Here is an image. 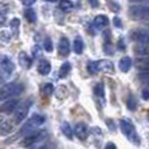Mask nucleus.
<instances>
[{
  "mask_svg": "<svg viewBox=\"0 0 149 149\" xmlns=\"http://www.w3.org/2000/svg\"><path fill=\"white\" fill-rule=\"evenodd\" d=\"M131 65H132V59L130 56H124L119 60V70L122 72H128Z\"/></svg>",
  "mask_w": 149,
  "mask_h": 149,
  "instance_id": "obj_17",
  "label": "nucleus"
},
{
  "mask_svg": "<svg viewBox=\"0 0 149 149\" xmlns=\"http://www.w3.org/2000/svg\"><path fill=\"white\" fill-rule=\"evenodd\" d=\"M94 93H95V95L101 97V100H103V97H105V89H103V84H102V82H101V84H97V85H95Z\"/></svg>",
  "mask_w": 149,
  "mask_h": 149,
  "instance_id": "obj_25",
  "label": "nucleus"
},
{
  "mask_svg": "<svg viewBox=\"0 0 149 149\" xmlns=\"http://www.w3.org/2000/svg\"><path fill=\"white\" fill-rule=\"evenodd\" d=\"M45 122H46V118H45L43 115H41V114H36V115H33L30 119H29V120H26V123L24 124L22 127H21L18 135L16 137H13V139H17L18 136H22V135L30 134V132H33L34 130L37 128V127L42 126Z\"/></svg>",
  "mask_w": 149,
  "mask_h": 149,
  "instance_id": "obj_2",
  "label": "nucleus"
},
{
  "mask_svg": "<svg viewBox=\"0 0 149 149\" xmlns=\"http://www.w3.org/2000/svg\"><path fill=\"white\" fill-rule=\"evenodd\" d=\"M103 49H105V52L107 55H113L114 54V47L111 43H109V42H106L105 46H103Z\"/></svg>",
  "mask_w": 149,
  "mask_h": 149,
  "instance_id": "obj_30",
  "label": "nucleus"
},
{
  "mask_svg": "<svg viewBox=\"0 0 149 149\" xmlns=\"http://www.w3.org/2000/svg\"><path fill=\"white\" fill-rule=\"evenodd\" d=\"M71 71V64L68 62L63 63L62 67H60V71H59V77H65Z\"/></svg>",
  "mask_w": 149,
  "mask_h": 149,
  "instance_id": "obj_23",
  "label": "nucleus"
},
{
  "mask_svg": "<svg viewBox=\"0 0 149 149\" xmlns=\"http://www.w3.org/2000/svg\"><path fill=\"white\" fill-rule=\"evenodd\" d=\"M22 1L24 5H26V7H30V5H33L34 3H36V0H21Z\"/></svg>",
  "mask_w": 149,
  "mask_h": 149,
  "instance_id": "obj_39",
  "label": "nucleus"
},
{
  "mask_svg": "<svg viewBox=\"0 0 149 149\" xmlns=\"http://www.w3.org/2000/svg\"><path fill=\"white\" fill-rule=\"evenodd\" d=\"M46 1H50V3H55V1H58V0H46Z\"/></svg>",
  "mask_w": 149,
  "mask_h": 149,
  "instance_id": "obj_47",
  "label": "nucleus"
},
{
  "mask_svg": "<svg viewBox=\"0 0 149 149\" xmlns=\"http://www.w3.org/2000/svg\"><path fill=\"white\" fill-rule=\"evenodd\" d=\"M130 16L136 21L149 20V4H139L132 5L128 10Z\"/></svg>",
  "mask_w": 149,
  "mask_h": 149,
  "instance_id": "obj_4",
  "label": "nucleus"
},
{
  "mask_svg": "<svg viewBox=\"0 0 149 149\" xmlns=\"http://www.w3.org/2000/svg\"><path fill=\"white\" fill-rule=\"evenodd\" d=\"M89 3H90V5H92L93 8L100 7V1H98V0H89Z\"/></svg>",
  "mask_w": 149,
  "mask_h": 149,
  "instance_id": "obj_40",
  "label": "nucleus"
},
{
  "mask_svg": "<svg viewBox=\"0 0 149 149\" xmlns=\"http://www.w3.org/2000/svg\"><path fill=\"white\" fill-rule=\"evenodd\" d=\"M45 50H46L47 52H51L52 51V42H51V39L50 38H46L45 39Z\"/></svg>",
  "mask_w": 149,
  "mask_h": 149,
  "instance_id": "obj_31",
  "label": "nucleus"
},
{
  "mask_svg": "<svg viewBox=\"0 0 149 149\" xmlns=\"http://www.w3.org/2000/svg\"><path fill=\"white\" fill-rule=\"evenodd\" d=\"M97 64V71H102V72H113L114 71V64L111 60H100V62H95Z\"/></svg>",
  "mask_w": 149,
  "mask_h": 149,
  "instance_id": "obj_10",
  "label": "nucleus"
},
{
  "mask_svg": "<svg viewBox=\"0 0 149 149\" xmlns=\"http://www.w3.org/2000/svg\"><path fill=\"white\" fill-rule=\"evenodd\" d=\"M24 92V85L20 82H9L0 88V102H4L13 97H17Z\"/></svg>",
  "mask_w": 149,
  "mask_h": 149,
  "instance_id": "obj_1",
  "label": "nucleus"
},
{
  "mask_svg": "<svg viewBox=\"0 0 149 149\" xmlns=\"http://www.w3.org/2000/svg\"><path fill=\"white\" fill-rule=\"evenodd\" d=\"M135 52L137 55L149 58V45H137V46H135Z\"/></svg>",
  "mask_w": 149,
  "mask_h": 149,
  "instance_id": "obj_18",
  "label": "nucleus"
},
{
  "mask_svg": "<svg viewBox=\"0 0 149 149\" xmlns=\"http://www.w3.org/2000/svg\"><path fill=\"white\" fill-rule=\"evenodd\" d=\"M105 149H116V145L114 144V143H107V144H106V147H105Z\"/></svg>",
  "mask_w": 149,
  "mask_h": 149,
  "instance_id": "obj_42",
  "label": "nucleus"
},
{
  "mask_svg": "<svg viewBox=\"0 0 149 149\" xmlns=\"http://www.w3.org/2000/svg\"><path fill=\"white\" fill-rule=\"evenodd\" d=\"M86 68H88V72H89L90 74H95L98 72L95 62H89V63H88V65H86Z\"/></svg>",
  "mask_w": 149,
  "mask_h": 149,
  "instance_id": "obj_26",
  "label": "nucleus"
},
{
  "mask_svg": "<svg viewBox=\"0 0 149 149\" xmlns=\"http://www.w3.org/2000/svg\"><path fill=\"white\" fill-rule=\"evenodd\" d=\"M71 52V45L67 38H62L59 42V54L62 56H68Z\"/></svg>",
  "mask_w": 149,
  "mask_h": 149,
  "instance_id": "obj_12",
  "label": "nucleus"
},
{
  "mask_svg": "<svg viewBox=\"0 0 149 149\" xmlns=\"http://www.w3.org/2000/svg\"><path fill=\"white\" fill-rule=\"evenodd\" d=\"M110 7H111V9H113L114 12L119 10V5H118V4H115V3H110Z\"/></svg>",
  "mask_w": 149,
  "mask_h": 149,
  "instance_id": "obj_43",
  "label": "nucleus"
},
{
  "mask_svg": "<svg viewBox=\"0 0 149 149\" xmlns=\"http://www.w3.org/2000/svg\"><path fill=\"white\" fill-rule=\"evenodd\" d=\"M113 24H114V26H116V28H122V20L119 17H114Z\"/></svg>",
  "mask_w": 149,
  "mask_h": 149,
  "instance_id": "obj_35",
  "label": "nucleus"
},
{
  "mask_svg": "<svg viewBox=\"0 0 149 149\" xmlns=\"http://www.w3.org/2000/svg\"><path fill=\"white\" fill-rule=\"evenodd\" d=\"M148 29H149V24H148Z\"/></svg>",
  "mask_w": 149,
  "mask_h": 149,
  "instance_id": "obj_50",
  "label": "nucleus"
},
{
  "mask_svg": "<svg viewBox=\"0 0 149 149\" xmlns=\"http://www.w3.org/2000/svg\"><path fill=\"white\" fill-rule=\"evenodd\" d=\"M0 38H1L3 42L8 43V42L10 41V34L8 33V31H1V34H0Z\"/></svg>",
  "mask_w": 149,
  "mask_h": 149,
  "instance_id": "obj_32",
  "label": "nucleus"
},
{
  "mask_svg": "<svg viewBox=\"0 0 149 149\" xmlns=\"http://www.w3.org/2000/svg\"><path fill=\"white\" fill-rule=\"evenodd\" d=\"M132 41L137 42L140 45H149V30L145 29H135L130 34Z\"/></svg>",
  "mask_w": 149,
  "mask_h": 149,
  "instance_id": "obj_7",
  "label": "nucleus"
},
{
  "mask_svg": "<svg viewBox=\"0 0 149 149\" xmlns=\"http://www.w3.org/2000/svg\"><path fill=\"white\" fill-rule=\"evenodd\" d=\"M132 3H139V4H149V0H130Z\"/></svg>",
  "mask_w": 149,
  "mask_h": 149,
  "instance_id": "obj_41",
  "label": "nucleus"
},
{
  "mask_svg": "<svg viewBox=\"0 0 149 149\" xmlns=\"http://www.w3.org/2000/svg\"><path fill=\"white\" fill-rule=\"evenodd\" d=\"M47 136V131H45V130H39V131H33L30 132V134L25 135V137H24L22 140H21V147L26 148V147H33V145L38 144V143H42L45 139H46Z\"/></svg>",
  "mask_w": 149,
  "mask_h": 149,
  "instance_id": "obj_3",
  "label": "nucleus"
},
{
  "mask_svg": "<svg viewBox=\"0 0 149 149\" xmlns=\"http://www.w3.org/2000/svg\"><path fill=\"white\" fill-rule=\"evenodd\" d=\"M73 134L76 135L80 140H85L88 137V135H89V128H88V126L85 123L80 122V123H76V126H74Z\"/></svg>",
  "mask_w": 149,
  "mask_h": 149,
  "instance_id": "obj_9",
  "label": "nucleus"
},
{
  "mask_svg": "<svg viewBox=\"0 0 149 149\" xmlns=\"http://www.w3.org/2000/svg\"><path fill=\"white\" fill-rule=\"evenodd\" d=\"M127 106H128L130 110H135V109H136V100H135L132 95L128 98V101H127Z\"/></svg>",
  "mask_w": 149,
  "mask_h": 149,
  "instance_id": "obj_29",
  "label": "nucleus"
},
{
  "mask_svg": "<svg viewBox=\"0 0 149 149\" xmlns=\"http://www.w3.org/2000/svg\"><path fill=\"white\" fill-rule=\"evenodd\" d=\"M139 77L140 80H143V81H149V71H141V72L139 73Z\"/></svg>",
  "mask_w": 149,
  "mask_h": 149,
  "instance_id": "obj_33",
  "label": "nucleus"
},
{
  "mask_svg": "<svg viewBox=\"0 0 149 149\" xmlns=\"http://www.w3.org/2000/svg\"><path fill=\"white\" fill-rule=\"evenodd\" d=\"M119 126H120L122 132L124 134V136H126L127 139L134 141L136 145L140 144V139H139V136H137V132H136V130H135L134 124L130 123L128 120H120L119 122Z\"/></svg>",
  "mask_w": 149,
  "mask_h": 149,
  "instance_id": "obj_5",
  "label": "nucleus"
},
{
  "mask_svg": "<svg viewBox=\"0 0 149 149\" xmlns=\"http://www.w3.org/2000/svg\"><path fill=\"white\" fill-rule=\"evenodd\" d=\"M135 67L141 72V71H149V58L148 56H141L137 58L135 60Z\"/></svg>",
  "mask_w": 149,
  "mask_h": 149,
  "instance_id": "obj_13",
  "label": "nucleus"
},
{
  "mask_svg": "<svg viewBox=\"0 0 149 149\" xmlns=\"http://www.w3.org/2000/svg\"><path fill=\"white\" fill-rule=\"evenodd\" d=\"M3 122H4V119L1 118V116H0V127H1V124H3Z\"/></svg>",
  "mask_w": 149,
  "mask_h": 149,
  "instance_id": "obj_46",
  "label": "nucleus"
},
{
  "mask_svg": "<svg viewBox=\"0 0 149 149\" xmlns=\"http://www.w3.org/2000/svg\"><path fill=\"white\" fill-rule=\"evenodd\" d=\"M148 119H149V118H148Z\"/></svg>",
  "mask_w": 149,
  "mask_h": 149,
  "instance_id": "obj_51",
  "label": "nucleus"
},
{
  "mask_svg": "<svg viewBox=\"0 0 149 149\" xmlns=\"http://www.w3.org/2000/svg\"><path fill=\"white\" fill-rule=\"evenodd\" d=\"M73 8V3L71 0H60V9L71 10Z\"/></svg>",
  "mask_w": 149,
  "mask_h": 149,
  "instance_id": "obj_24",
  "label": "nucleus"
},
{
  "mask_svg": "<svg viewBox=\"0 0 149 149\" xmlns=\"http://www.w3.org/2000/svg\"><path fill=\"white\" fill-rule=\"evenodd\" d=\"M42 92H43V94L50 95L52 92H54V86H52V84H45L43 86H42Z\"/></svg>",
  "mask_w": 149,
  "mask_h": 149,
  "instance_id": "obj_28",
  "label": "nucleus"
},
{
  "mask_svg": "<svg viewBox=\"0 0 149 149\" xmlns=\"http://www.w3.org/2000/svg\"><path fill=\"white\" fill-rule=\"evenodd\" d=\"M147 84H148V86H149V81H147Z\"/></svg>",
  "mask_w": 149,
  "mask_h": 149,
  "instance_id": "obj_49",
  "label": "nucleus"
},
{
  "mask_svg": "<svg viewBox=\"0 0 149 149\" xmlns=\"http://www.w3.org/2000/svg\"><path fill=\"white\" fill-rule=\"evenodd\" d=\"M109 25V18L107 16L105 15H100V16H95L94 21H93V26L97 29H102V28H106Z\"/></svg>",
  "mask_w": 149,
  "mask_h": 149,
  "instance_id": "obj_14",
  "label": "nucleus"
},
{
  "mask_svg": "<svg viewBox=\"0 0 149 149\" xmlns=\"http://www.w3.org/2000/svg\"><path fill=\"white\" fill-rule=\"evenodd\" d=\"M12 128H13V126H12V123L10 122H3V124H1V127H0V134L1 135H8L10 131H12Z\"/></svg>",
  "mask_w": 149,
  "mask_h": 149,
  "instance_id": "obj_21",
  "label": "nucleus"
},
{
  "mask_svg": "<svg viewBox=\"0 0 149 149\" xmlns=\"http://www.w3.org/2000/svg\"><path fill=\"white\" fill-rule=\"evenodd\" d=\"M30 149H49V148H47V145L43 144V141H42V143H38V144L33 145V147H30Z\"/></svg>",
  "mask_w": 149,
  "mask_h": 149,
  "instance_id": "obj_34",
  "label": "nucleus"
},
{
  "mask_svg": "<svg viewBox=\"0 0 149 149\" xmlns=\"http://www.w3.org/2000/svg\"><path fill=\"white\" fill-rule=\"evenodd\" d=\"M73 51L76 52L77 55L82 54V51H84V42H82V39L80 38V37L73 41Z\"/></svg>",
  "mask_w": 149,
  "mask_h": 149,
  "instance_id": "obj_19",
  "label": "nucleus"
},
{
  "mask_svg": "<svg viewBox=\"0 0 149 149\" xmlns=\"http://www.w3.org/2000/svg\"><path fill=\"white\" fill-rule=\"evenodd\" d=\"M107 126L111 127V130H114V124H113V120H107Z\"/></svg>",
  "mask_w": 149,
  "mask_h": 149,
  "instance_id": "obj_45",
  "label": "nucleus"
},
{
  "mask_svg": "<svg viewBox=\"0 0 149 149\" xmlns=\"http://www.w3.org/2000/svg\"><path fill=\"white\" fill-rule=\"evenodd\" d=\"M5 22H7V17L3 13H0V28H3L5 25Z\"/></svg>",
  "mask_w": 149,
  "mask_h": 149,
  "instance_id": "obj_37",
  "label": "nucleus"
},
{
  "mask_svg": "<svg viewBox=\"0 0 149 149\" xmlns=\"http://www.w3.org/2000/svg\"><path fill=\"white\" fill-rule=\"evenodd\" d=\"M38 72L42 76H47V74L51 72V63L46 59H41L38 63Z\"/></svg>",
  "mask_w": 149,
  "mask_h": 149,
  "instance_id": "obj_11",
  "label": "nucleus"
},
{
  "mask_svg": "<svg viewBox=\"0 0 149 149\" xmlns=\"http://www.w3.org/2000/svg\"><path fill=\"white\" fill-rule=\"evenodd\" d=\"M141 97L143 100H149V89H144L141 92Z\"/></svg>",
  "mask_w": 149,
  "mask_h": 149,
  "instance_id": "obj_38",
  "label": "nucleus"
},
{
  "mask_svg": "<svg viewBox=\"0 0 149 149\" xmlns=\"http://www.w3.org/2000/svg\"><path fill=\"white\" fill-rule=\"evenodd\" d=\"M62 131H63V134L68 137V139H72L73 131H72V128H71V126L68 123H65V122L64 123H62Z\"/></svg>",
  "mask_w": 149,
  "mask_h": 149,
  "instance_id": "obj_22",
  "label": "nucleus"
},
{
  "mask_svg": "<svg viewBox=\"0 0 149 149\" xmlns=\"http://www.w3.org/2000/svg\"><path fill=\"white\" fill-rule=\"evenodd\" d=\"M1 81H3V77H1V73H0V84H1Z\"/></svg>",
  "mask_w": 149,
  "mask_h": 149,
  "instance_id": "obj_48",
  "label": "nucleus"
},
{
  "mask_svg": "<svg viewBox=\"0 0 149 149\" xmlns=\"http://www.w3.org/2000/svg\"><path fill=\"white\" fill-rule=\"evenodd\" d=\"M24 15H25L26 20H28L29 22H36L37 21V13L33 8H26L25 12H24Z\"/></svg>",
  "mask_w": 149,
  "mask_h": 149,
  "instance_id": "obj_20",
  "label": "nucleus"
},
{
  "mask_svg": "<svg viewBox=\"0 0 149 149\" xmlns=\"http://www.w3.org/2000/svg\"><path fill=\"white\" fill-rule=\"evenodd\" d=\"M20 18H17V17H15V18H13V20L12 21H10V22H9V25H10V29H12V30L13 31H15V33H16V31H17V29L18 28H20Z\"/></svg>",
  "mask_w": 149,
  "mask_h": 149,
  "instance_id": "obj_27",
  "label": "nucleus"
},
{
  "mask_svg": "<svg viewBox=\"0 0 149 149\" xmlns=\"http://www.w3.org/2000/svg\"><path fill=\"white\" fill-rule=\"evenodd\" d=\"M1 70H3V72L7 74V76L12 74V72H13V63L10 62L9 58H3V60H1Z\"/></svg>",
  "mask_w": 149,
  "mask_h": 149,
  "instance_id": "obj_16",
  "label": "nucleus"
},
{
  "mask_svg": "<svg viewBox=\"0 0 149 149\" xmlns=\"http://www.w3.org/2000/svg\"><path fill=\"white\" fill-rule=\"evenodd\" d=\"M21 101L18 98H10V100H7L0 105V113L3 114H12L16 111V109L20 106Z\"/></svg>",
  "mask_w": 149,
  "mask_h": 149,
  "instance_id": "obj_8",
  "label": "nucleus"
},
{
  "mask_svg": "<svg viewBox=\"0 0 149 149\" xmlns=\"http://www.w3.org/2000/svg\"><path fill=\"white\" fill-rule=\"evenodd\" d=\"M33 105V101L31 100H26L24 101L22 103H20L17 109H16V113H15V118H13V123L15 124H20L24 119L26 118L28 115L29 110H30V106Z\"/></svg>",
  "mask_w": 149,
  "mask_h": 149,
  "instance_id": "obj_6",
  "label": "nucleus"
},
{
  "mask_svg": "<svg viewBox=\"0 0 149 149\" xmlns=\"http://www.w3.org/2000/svg\"><path fill=\"white\" fill-rule=\"evenodd\" d=\"M33 55H34V56H41V47H39V46H34L33 47Z\"/></svg>",
  "mask_w": 149,
  "mask_h": 149,
  "instance_id": "obj_36",
  "label": "nucleus"
},
{
  "mask_svg": "<svg viewBox=\"0 0 149 149\" xmlns=\"http://www.w3.org/2000/svg\"><path fill=\"white\" fill-rule=\"evenodd\" d=\"M118 46H119V47H120V49H122V50H123V49H124V42H123V41H119Z\"/></svg>",
  "mask_w": 149,
  "mask_h": 149,
  "instance_id": "obj_44",
  "label": "nucleus"
},
{
  "mask_svg": "<svg viewBox=\"0 0 149 149\" xmlns=\"http://www.w3.org/2000/svg\"><path fill=\"white\" fill-rule=\"evenodd\" d=\"M18 63L22 68H30L31 65V58L26 54L25 51H21L20 55H18Z\"/></svg>",
  "mask_w": 149,
  "mask_h": 149,
  "instance_id": "obj_15",
  "label": "nucleus"
}]
</instances>
